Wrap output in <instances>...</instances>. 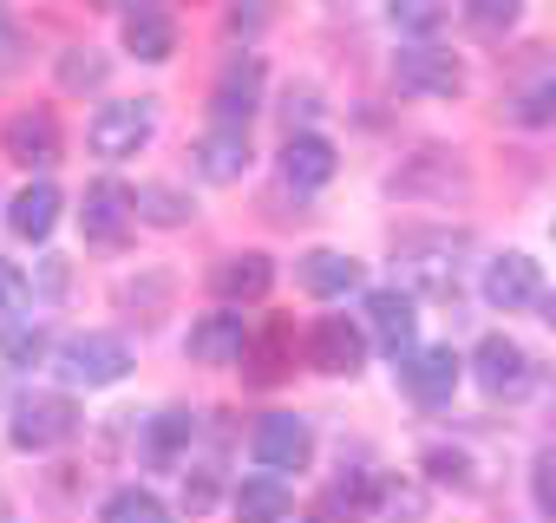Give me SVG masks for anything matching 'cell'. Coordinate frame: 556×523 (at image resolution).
Instances as JSON below:
<instances>
[{"instance_id": "6da1fadb", "label": "cell", "mask_w": 556, "mask_h": 523, "mask_svg": "<svg viewBox=\"0 0 556 523\" xmlns=\"http://www.w3.org/2000/svg\"><path fill=\"white\" fill-rule=\"evenodd\" d=\"M53 373L79 393H105V386H118L125 373H131V347L118 341V334H73V341H60L53 347Z\"/></svg>"}, {"instance_id": "9c48e42d", "label": "cell", "mask_w": 556, "mask_h": 523, "mask_svg": "<svg viewBox=\"0 0 556 523\" xmlns=\"http://www.w3.org/2000/svg\"><path fill=\"white\" fill-rule=\"evenodd\" d=\"M484 302H491L497 315H523V308H536V302H543V269H536L523 248L491 255V262H484Z\"/></svg>"}, {"instance_id": "52a82bcc", "label": "cell", "mask_w": 556, "mask_h": 523, "mask_svg": "<svg viewBox=\"0 0 556 523\" xmlns=\"http://www.w3.org/2000/svg\"><path fill=\"white\" fill-rule=\"evenodd\" d=\"M0 151H8L21 170H53V164H60V151H66V138H60V118H53L47 105H27V112H14L8 125H0Z\"/></svg>"}, {"instance_id": "1f68e13d", "label": "cell", "mask_w": 556, "mask_h": 523, "mask_svg": "<svg viewBox=\"0 0 556 523\" xmlns=\"http://www.w3.org/2000/svg\"><path fill=\"white\" fill-rule=\"evenodd\" d=\"M0 354H8L14 367H34V360H47V334H40V328L27 321L21 334H8V341H0Z\"/></svg>"}, {"instance_id": "44dd1931", "label": "cell", "mask_w": 556, "mask_h": 523, "mask_svg": "<svg viewBox=\"0 0 556 523\" xmlns=\"http://www.w3.org/2000/svg\"><path fill=\"white\" fill-rule=\"evenodd\" d=\"M125 47L144 60V66H164L177 53V21L157 8V0H138V8L125 14Z\"/></svg>"}, {"instance_id": "4316f807", "label": "cell", "mask_w": 556, "mask_h": 523, "mask_svg": "<svg viewBox=\"0 0 556 523\" xmlns=\"http://www.w3.org/2000/svg\"><path fill=\"white\" fill-rule=\"evenodd\" d=\"M112 79V60L99 53V47H73V53H60V92H99Z\"/></svg>"}, {"instance_id": "f1b7e54d", "label": "cell", "mask_w": 556, "mask_h": 523, "mask_svg": "<svg viewBox=\"0 0 556 523\" xmlns=\"http://www.w3.org/2000/svg\"><path fill=\"white\" fill-rule=\"evenodd\" d=\"M387 21H393V34L426 40V34H439V21H445V0H387Z\"/></svg>"}, {"instance_id": "d6a6232c", "label": "cell", "mask_w": 556, "mask_h": 523, "mask_svg": "<svg viewBox=\"0 0 556 523\" xmlns=\"http://www.w3.org/2000/svg\"><path fill=\"white\" fill-rule=\"evenodd\" d=\"M530 497H536V510H549V516H556V451H543V458H536V471H530Z\"/></svg>"}, {"instance_id": "d6986e66", "label": "cell", "mask_w": 556, "mask_h": 523, "mask_svg": "<svg viewBox=\"0 0 556 523\" xmlns=\"http://www.w3.org/2000/svg\"><path fill=\"white\" fill-rule=\"evenodd\" d=\"M210 289H216V302H262L275 289V262L262 248H236L210 269Z\"/></svg>"}, {"instance_id": "e0dca14e", "label": "cell", "mask_w": 556, "mask_h": 523, "mask_svg": "<svg viewBox=\"0 0 556 523\" xmlns=\"http://www.w3.org/2000/svg\"><path fill=\"white\" fill-rule=\"evenodd\" d=\"M334 170H341V151L321 131H289V144H282V183L289 190H321V183H334Z\"/></svg>"}, {"instance_id": "4dcf8cb0", "label": "cell", "mask_w": 556, "mask_h": 523, "mask_svg": "<svg viewBox=\"0 0 556 523\" xmlns=\"http://www.w3.org/2000/svg\"><path fill=\"white\" fill-rule=\"evenodd\" d=\"M517 14H523V0H465V21L478 34H504V27H517Z\"/></svg>"}, {"instance_id": "4fadbf2b", "label": "cell", "mask_w": 556, "mask_h": 523, "mask_svg": "<svg viewBox=\"0 0 556 523\" xmlns=\"http://www.w3.org/2000/svg\"><path fill=\"white\" fill-rule=\"evenodd\" d=\"M242 341H249V321L236 315V302H223L216 315H197L190 334H184V354L197 367H236L242 360Z\"/></svg>"}, {"instance_id": "9a60e30c", "label": "cell", "mask_w": 556, "mask_h": 523, "mask_svg": "<svg viewBox=\"0 0 556 523\" xmlns=\"http://www.w3.org/2000/svg\"><path fill=\"white\" fill-rule=\"evenodd\" d=\"M367 334H374L393 360H406V354L419 347V302H413L406 289H374V295H367Z\"/></svg>"}, {"instance_id": "484cf974", "label": "cell", "mask_w": 556, "mask_h": 523, "mask_svg": "<svg viewBox=\"0 0 556 523\" xmlns=\"http://www.w3.org/2000/svg\"><path fill=\"white\" fill-rule=\"evenodd\" d=\"M27 321H34V289H27V276L14 262H0V341L21 334Z\"/></svg>"}, {"instance_id": "5b68a950", "label": "cell", "mask_w": 556, "mask_h": 523, "mask_svg": "<svg viewBox=\"0 0 556 523\" xmlns=\"http://www.w3.org/2000/svg\"><path fill=\"white\" fill-rule=\"evenodd\" d=\"M73 432H79V406H73L66 393H27V399H14L8 438H14L21 451H53V445H66Z\"/></svg>"}, {"instance_id": "d590c367", "label": "cell", "mask_w": 556, "mask_h": 523, "mask_svg": "<svg viewBox=\"0 0 556 523\" xmlns=\"http://www.w3.org/2000/svg\"><path fill=\"white\" fill-rule=\"evenodd\" d=\"M268 21V0H236V8H229V34H255Z\"/></svg>"}, {"instance_id": "8fae6325", "label": "cell", "mask_w": 556, "mask_h": 523, "mask_svg": "<svg viewBox=\"0 0 556 523\" xmlns=\"http://www.w3.org/2000/svg\"><path fill=\"white\" fill-rule=\"evenodd\" d=\"M249 164H255V151H249V125H210V131L190 144V170H197L203 183H242Z\"/></svg>"}, {"instance_id": "d4e9b609", "label": "cell", "mask_w": 556, "mask_h": 523, "mask_svg": "<svg viewBox=\"0 0 556 523\" xmlns=\"http://www.w3.org/2000/svg\"><path fill=\"white\" fill-rule=\"evenodd\" d=\"M164 510H170V503H164L151 484H125V490H112V497L99 503L105 523H164Z\"/></svg>"}, {"instance_id": "2e32d148", "label": "cell", "mask_w": 556, "mask_h": 523, "mask_svg": "<svg viewBox=\"0 0 556 523\" xmlns=\"http://www.w3.org/2000/svg\"><path fill=\"white\" fill-rule=\"evenodd\" d=\"M458 380H465V360H458L452 347H413V354L400 360V386H406L419 406H445V399L458 393Z\"/></svg>"}, {"instance_id": "cb8c5ba5", "label": "cell", "mask_w": 556, "mask_h": 523, "mask_svg": "<svg viewBox=\"0 0 556 523\" xmlns=\"http://www.w3.org/2000/svg\"><path fill=\"white\" fill-rule=\"evenodd\" d=\"M131 196H138V222H151V229H184L190 222V196L170 190V183H138Z\"/></svg>"}, {"instance_id": "ffe728a7", "label": "cell", "mask_w": 556, "mask_h": 523, "mask_svg": "<svg viewBox=\"0 0 556 523\" xmlns=\"http://www.w3.org/2000/svg\"><path fill=\"white\" fill-rule=\"evenodd\" d=\"M295 282H302L308 295H321V302H341V295L361 289V262H354L348 248H308V255L295 262Z\"/></svg>"}, {"instance_id": "ac0fdd59", "label": "cell", "mask_w": 556, "mask_h": 523, "mask_svg": "<svg viewBox=\"0 0 556 523\" xmlns=\"http://www.w3.org/2000/svg\"><path fill=\"white\" fill-rule=\"evenodd\" d=\"M471 373H478L484 393H523V386H530V354H523L510 334H484V341L471 347Z\"/></svg>"}, {"instance_id": "603a6c76", "label": "cell", "mask_w": 556, "mask_h": 523, "mask_svg": "<svg viewBox=\"0 0 556 523\" xmlns=\"http://www.w3.org/2000/svg\"><path fill=\"white\" fill-rule=\"evenodd\" d=\"M236 510H242V516H289L295 497H289V484L275 477V471H255V477L236 484Z\"/></svg>"}, {"instance_id": "3957f363", "label": "cell", "mask_w": 556, "mask_h": 523, "mask_svg": "<svg viewBox=\"0 0 556 523\" xmlns=\"http://www.w3.org/2000/svg\"><path fill=\"white\" fill-rule=\"evenodd\" d=\"M151 131H157V99H105L86 125V144H92V157L118 164V157H138L151 144Z\"/></svg>"}, {"instance_id": "e575fe53", "label": "cell", "mask_w": 556, "mask_h": 523, "mask_svg": "<svg viewBox=\"0 0 556 523\" xmlns=\"http://www.w3.org/2000/svg\"><path fill=\"white\" fill-rule=\"evenodd\" d=\"M21 47H27V40H21V21H14L8 0H0V66H14V60H21Z\"/></svg>"}, {"instance_id": "83f0119b", "label": "cell", "mask_w": 556, "mask_h": 523, "mask_svg": "<svg viewBox=\"0 0 556 523\" xmlns=\"http://www.w3.org/2000/svg\"><path fill=\"white\" fill-rule=\"evenodd\" d=\"M190 438H197V412H157V419L144 425V451H151L157 464H170Z\"/></svg>"}, {"instance_id": "7a4b0ae2", "label": "cell", "mask_w": 556, "mask_h": 523, "mask_svg": "<svg viewBox=\"0 0 556 523\" xmlns=\"http://www.w3.org/2000/svg\"><path fill=\"white\" fill-rule=\"evenodd\" d=\"M458 248H465V235H439V229L406 235L400 242V276H406V289L426 295V302H452L458 295Z\"/></svg>"}, {"instance_id": "f546056e", "label": "cell", "mask_w": 556, "mask_h": 523, "mask_svg": "<svg viewBox=\"0 0 556 523\" xmlns=\"http://www.w3.org/2000/svg\"><path fill=\"white\" fill-rule=\"evenodd\" d=\"M419 464H426V477H432V484H458V490H471V458H465V451H452V445H432Z\"/></svg>"}, {"instance_id": "7402d4cb", "label": "cell", "mask_w": 556, "mask_h": 523, "mask_svg": "<svg viewBox=\"0 0 556 523\" xmlns=\"http://www.w3.org/2000/svg\"><path fill=\"white\" fill-rule=\"evenodd\" d=\"M53 222H60V190L40 177V183H27L14 203H8V229L21 235V242H47L53 235Z\"/></svg>"}, {"instance_id": "30bf717a", "label": "cell", "mask_w": 556, "mask_h": 523, "mask_svg": "<svg viewBox=\"0 0 556 523\" xmlns=\"http://www.w3.org/2000/svg\"><path fill=\"white\" fill-rule=\"evenodd\" d=\"M131 222H138V196H131V183H118V177L86 183V196H79V229H86V242H125Z\"/></svg>"}, {"instance_id": "8992f818", "label": "cell", "mask_w": 556, "mask_h": 523, "mask_svg": "<svg viewBox=\"0 0 556 523\" xmlns=\"http://www.w3.org/2000/svg\"><path fill=\"white\" fill-rule=\"evenodd\" d=\"M393 79H400V92H419V99H458V92H465L458 53H445V47H432V40L400 47V53H393Z\"/></svg>"}, {"instance_id": "8d00e7d4", "label": "cell", "mask_w": 556, "mask_h": 523, "mask_svg": "<svg viewBox=\"0 0 556 523\" xmlns=\"http://www.w3.org/2000/svg\"><path fill=\"white\" fill-rule=\"evenodd\" d=\"M536 308H543V321H549V328H556V289H549V295H543V302H536Z\"/></svg>"}, {"instance_id": "836d02e7", "label": "cell", "mask_w": 556, "mask_h": 523, "mask_svg": "<svg viewBox=\"0 0 556 523\" xmlns=\"http://www.w3.org/2000/svg\"><path fill=\"white\" fill-rule=\"evenodd\" d=\"M517 118H523V125H549V118H556V79H549V86H536V92H523Z\"/></svg>"}, {"instance_id": "ba28073f", "label": "cell", "mask_w": 556, "mask_h": 523, "mask_svg": "<svg viewBox=\"0 0 556 523\" xmlns=\"http://www.w3.org/2000/svg\"><path fill=\"white\" fill-rule=\"evenodd\" d=\"M242 380L249 386H275V380H289V367H295V321L289 315H268L262 328H249V341H242Z\"/></svg>"}, {"instance_id": "7c38bea8", "label": "cell", "mask_w": 556, "mask_h": 523, "mask_svg": "<svg viewBox=\"0 0 556 523\" xmlns=\"http://www.w3.org/2000/svg\"><path fill=\"white\" fill-rule=\"evenodd\" d=\"M308 367L334 373V380H354L367 367V328H354L348 315H321L315 334H308Z\"/></svg>"}, {"instance_id": "277c9868", "label": "cell", "mask_w": 556, "mask_h": 523, "mask_svg": "<svg viewBox=\"0 0 556 523\" xmlns=\"http://www.w3.org/2000/svg\"><path fill=\"white\" fill-rule=\"evenodd\" d=\"M249 458H255V471H275V477L308 471V458H315V425L295 419V412H268V419H255V432H249Z\"/></svg>"}, {"instance_id": "5bb4252c", "label": "cell", "mask_w": 556, "mask_h": 523, "mask_svg": "<svg viewBox=\"0 0 556 523\" xmlns=\"http://www.w3.org/2000/svg\"><path fill=\"white\" fill-rule=\"evenodd\" d=\"M255 105H262V60L255 53H229V66L210 86V112H216V125H249Z\"/></svg>"}]
</instances>
